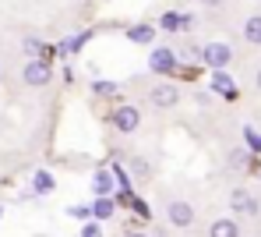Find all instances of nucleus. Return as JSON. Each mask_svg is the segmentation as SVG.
I'll return each mask as SVG.
<instances>
[{"mask_svg": "<svg viewBox=\"0 0 261 237\" xmlns=\"http://www.w3.org/2000/svg\"><path fill=\"white\" fill-rule=\"evenodd\" d=\"M127 39L130 43H152L155 39V29L152 25H134V29H127Z\"/></svg>", "mask_w": 261, "mask_h": 237, "instance_id": "nucleus-11", "label": "nucleus"}, {"mask_svg": "<svg viewBox=\"0 0 261 237\" xmlns=\"http://www.w3.org/2000/svg\"><path fill=\"white\" fill-rule=\"evenodd\" d=\"M212 85H216V92H222L226 99H237V82H233V78H229L226 71H216Z\"/></svg>", "mask_w": 261, "mask_h": 237, "instance_id": "nucleus-9", "label": "nucleus"}, {"mask_svg": "<svg viewBox=\"0 0 261 237\" xmlns=\"http://www.w3.org/2000/svg\"><path fill=\"white\" fill-rule=\"evenodd\" d=\"M170 223L173 227H191L194 223V209H191V202H170Z\"/></svg>", "mask_w": 261, "mask_h": 237, "instance_id": "nucleus-5", "label": "nucleus"}, {"mask_svg": "<svg viewBox=\"0 0 261 237\" xmlns=\"http://www.w3.org/2000/svg\"><path fill=\"white\" fill-rule=\"evenodd\" d=\"M113 124H117V131L130 135V131L141 124V113H138L134 106H117V113H113Z\"/></svg>", "mask_w": 261, "mask_h": 237, "instance_id": "nucleus-3", "label": "nucleus"}, {"mask_svg": "<svg viewBox=\"0 0 261 237\" xmlns=\"http://www.w3.org/2000/svg\"><path fill=\"white\" fill-rule=\"evenodd\" d=\"M244 138H247V145H251L254 152H261V135H258V131H251V128H247V131H244Z\"/></svg>", "mask_w": 261, "mask_h": 237, "instance_id": "nucleus-18", "label": "nucleus"}, {"mask_svg": "<svg viewBox=\"0 0 261 237\" xmlns=\"http://www.w3.org/2000/svg\"><path fill=\"white\" fill-rule=\"evenodd\" d=\"M244 39H247V43H261V14L247 18V25H244Z\"/></svg>", "mask_w": 261, "mask_h": 237, "instance_id": "nucleus-13", "label": "nucleus"}, {"mask_svg": "<svg viewBox=\"0 0 261 237\" xmlns=\"http://www.w3.org/2000/svg\"><path fill=\"white\" fill-rule=\"evenodd\" d=\"M258 177H261V174H258Z\"/></svg>", "mask_w": 261, "mask_h": 237, "instance_id": "nucleus-23", "label": "nucleus"}, {"mask_svg": "<svg viewBox=\"0 0 261 237\" xmlns=\"http://www.w3.org/2000/svg\"><path fill=\"white\" fill-rule=\"evenodd\" d=\"M201 4H208V7H219V4H222V0H201Z\"/></svg>", "mask_w": 261, "mask_h": 237, "instance_id": "nucleus-20", "label": "nucleus"}, {"mask_svg": "<svg viewBox=\"0 0 261 237\" xmlns=\"http://www.w3.org/2000/svg\"><path fill=\"white\" fill-rule=\"evenodd\" d=\"M148 67H152V71H159V75H173L176 71V53L173 50H155V53H152V60H148Z\"/></svg>", "mask_w": 261, "mask_h": 237, "instance_id": "nucleus-4", "label": "nucleus"}, {"mask_svg": "<svg viewBox=\"0 0 261 237\" xmlns=\"http://www.w3.org/2000/svg\"><path fill=\"white\" fill-rule=\"evenodd\" d=\"M258 89H261V71H258Z\"/></svg>", "mask_w": 261, "mask_h": 237, "instance_id": "nucleus-22", "label": "nucleus"}, {"mask_svg": "<svg viewBox=\"0 0 261 237\" xmlns=\"http://www.w3.org/2000/svg\"><path fill=\"white\" fill-rule=\"evenodd\" d=\"M208 237H240V227H237L233 220H216L212 230H208Z\"/></svg>", "mask_w": 261, "mask_h": 237, "instance_id": "nucleus-10", "label": "nucleus"}, {"mask_svg": "<svg viewBox=\"0 0 261 237\" xmlns=\"http://www.w3.org/2000/svg\"><path fill=\"white\" fill-rule=\"evenodd\" d=\"M67 212H71L74 220H88V216H92V205H71Z\"/></svg>", "mask_w": 261, "mask_h": 237, "instance_id": "nucleus-17", "label": "nucleus"}, {"mask_svg": "<svg viewBox=\"0 0 261 237\" xmlns=\"http://www.w3.org/2000/svg\"><path fill=\"white\" fill-rule=\"evenodd\" d=\"M32 191H36V195H49V191H53V174L36 170V177H32Z\"/></svg>", "mask_w": 261, "mask_h": 237, "instance_id": "nucleus-12", "label": "nucleus"}, {"mask_svg": "<svg viewBox=\"0 0 261 237\" xmlns=\"http://www.w3.org/2000/svg\"><path fill=\"white\" fill-rule=\"evenodd\" d=\"M152 103H155L159 110L173 106V103H176V85H173V82H163V85H155V89H152Z\"/></svg>", "mask_w": 261, "mask_h": 237, "instance_id": "nucleus-7", "label": "nucleus"}, {"mask_svg": "<svg viewBox=\"0 0 261 237\" xmlns=\"http://www.w3.org/2000/svg\"><path fill=\"white\" fill-rule=\"evenodd\" d=\"M187 21H191V18H180V14H163V29H170V32H173V29H180V25H187Z\"/></svg>", "mask_w": 261, "mask_h": 237, "instance_id": "nucleus-15", "label": "nucleus"}, {"mask_svg": "<svg viewBox=\"0 0 261 237\" xmlns=\"http://www.w3.org/2000/svg\"><path fill=\"white\" fill-rule=\"evenodd\" d=\"M201 60H205L208 67H226V64L233 60V50L226 46V43H208V46L201 50Z\"/></svg>", "mask_w": 261, "mask_h": 237, "instance_id": "nucleus-2", "label": "nucleus"}, {"mask_svg": "<svg viewBox=\"0 0 261 237\" xmlns=\"http://www.w3.org/2000/svg\"><path fill=\"white\" fill-rule=\"evenodd\" d=\"M92 216H95V220H110V216H113V202H110V198H99V202L92 205Z\"/></svg>", "mask_w": 261, "mask_h": 237, "instance_id": "nucleus-14", "label": "nucleus"}, {"mask_svg": "<svg viewBox=\"0 0 261 237\" xmlns=\"http://www.w3.org/2000/svg\"><path fill=\"white\" fill-rule=\"evenodd\" d=\"M229 205H233V209H237V212H244V216H258V198H254V195H247V191H233V195H229Z\"/></svg>", "mask_w": 261, "mask_h": 237, "instance_id": "nucleus-6", "label": "nucleus"}, {"mask_svg": "<svg viewBox=\"0 0 261 237\" xmlns=\"http://www.w3.org/2000/svg\"><path fill=\"white\" fill-rule=\"evenodd\" d=\"M82 237H102V230H99V223H85V230H82Z\"/></svg>", "mask_w": 261, "mask_h": 237, "instance_id": "nucleus-19", "label": "nucleus"}, {"mask_svg": "<svg viewBox=\"0 0 261 237\" xmlns=\"http://www.w3.org/2000/svg\"><path fill=\"white\" fill-rule=\"evenodd\" d=\"M49 78H53V67H49V60H29V64L21 67V82H25V85H32V89H39V85H49Z\"/></svg>", "mask_w": 261, "mask_h": 237, "instance_id": "nucleus-1", "label": "nucleus"}, {"mask_svg": "<svg viewBox=\"0 0 261 237\" xmlns=\"http://www.w3.org/2000/svg\"><path fill=\"white\" fill-rule=\"evenodd\" d=\"M92 92L95 96H117V85H113V82H95Z\"/></svg>", "mask_w": 261, "mask_h": 237, "instance_id": "nucleus-16", "label": "nucleus"}, {"mask_svg": "<svg viewBox=\"0 0 261 237\" xmlns=\"http://www.w3.org/2000/svg\"><path fill=\"white\" fill-rule=\"evenodd\" d=\"M113 184H117V181H113V174H110V170H99V174L92 177V188H95V195H99V198H110Z\"/></svg>", "mask_w": 261, "mask_h": 237, "instance_id": "nucleus-8", "label": "nucleus"}, {"mask_svg": "<svg viewBox=\"0 0 261 237\" xmlns=\"http://www.w3.org/2000/svg\"><path fill=\"white\" fill-rule=\"evenodd\" d=\"M127 237H145V234H138V230H134V234H127Z\"/></svg>", "mask_w": 261, "mask_h": 237, "instance_id": "nucleus-21", "label": "nucleus"}]
</instances>
